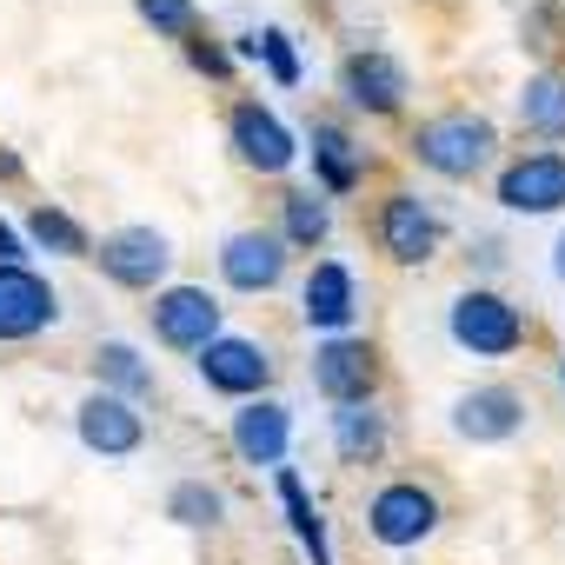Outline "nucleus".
I'll use <instances>...</instances> for the list:
<instances>
[{
    "instance_id": "3",
    "label": "nucleus",
    "mask_w": 565,
    "mask_h": 565,
    "mask_svg": "<svg viewBox=\"0 0 565 565\" xmlns=\"http://www.w3.org/2000/svg\"><path fill=\"white\" fill-rule=\"evenodd\" d=\"M167 266H173V246H167V233H153V226H120L114 239H100V273L107 279H120V287H160L167 279Z\"/></svg>"
},
{
    "instance_id": "20",
    "label": "nucleus",
    "mask_w": 565,
    "mask_h": 565,
    "mask_svg": "<svg viewBox=\"0 0 565 565\" xmlns=\"http://www.w3.org/2000/svg\"><path fill=\"white\" fill-rule=\"evenodd\" d=\"M333 439H340V459H373L386 446V419L373 406H340L333 413Z\"/></svg>"
},
{
    "instance_id": "9",
    "label": "nucleus",
    "mask_w": 565,
    "mask_h": 565,
    "mask_svg": "<svg viewBox=\"0 0 565 565\" xmlns=\"http://www.w3.org/2000/svg\"><path fill=\"white\" fill-rule=\"evenodd\" d=\"M380 239H386V253H393V259L419 266V259H433V253H439V213H433L419 193H393V200H386V213H380Z\"/></svg>"
},
{
    "instance_id": "16",
    "label": "nucleus",
    "mask_w": 565,
    "mask_h": 565,
    "mask_svg": "<svg viewBox=\"0 0 565 565\" xmlns=\"http://www.w3.org/2000/svg\"><path fill=\"white\" fill-rule=\"evenodd\" d=\"M233 147H239V160L259 167V173H287V167H294V134L279 127L266 107H233Z\"/></svg>"
},
{
    "instance_id": "14",
    "label": "nucleus",
    "mask_w": 565,
    "mask_h": 565,
    "mask_svg": "<svg viewBox=\"0 0 565 565\" xmlns=\"http://www.w3.org/2000/svg\"><path fill=\"white\" fill-rule=\"evenodd\" d=\"M340 81H347V100H353V107H366V114H393V107L406 100V67H399L393 54H380V47L353 54Z\"/></svg>"
},
{
    "instance_id": "27",
    "label": "nucleus",
    "mask_w": 565,
    "mask_h": 565,
    "mask_svg": "<svg viewBox=\"0 0 565 565\" xmlns=\"http://www.w3.org/2000/svg\"><path fill=\"white\" fill-rule=\"evenodd\" d=\"M140 21L160 34H186L193 28V0H140Z\"/></svg>"
},
{
    "instance_id": "5",
    "label": "nucleus",
    "mask_w": 565,
    "mask_h": 565,
    "mask_svg": "<svg viewBox=\"0 0 565 565\" xmlns=\"http://www.w3.org/2000/svg\"><path fill=\"white\" fill-rule=\"evenodd\" d=\"M61 300L41 273L28 266H0V340H34L41 327H54Z\"/></svg>"
},
{
    "instance_id": "2",
    "label": "nucleus",
    "mask_w": 565,
    "mask_h": 565,
    "mask_svg": "<svg viewBox=\"0 0 565 565\" xmlns=\"http://www.w3.org/2000/svg\"><path fill=\"white\" fill-rule=\"evenodd\" d=\"M446 327H452V340H459L466 353H479V360H505V353L525 340L519 307H505L499 294H459Z\"/></svg>"
},
{
    "instance_id": "15",
    "label": "nucleus",
    "mask_w": 565,
    "mask_h": 565,
    "mask_svg": "<svg viewBox=\"0 0 565 565\" xmlns=\"http://www.w3.org/2000/svg\"><path fill=\"white\" fill-rule=\"evenodd\" d=\"M287 439H294L287 406L253 399V406L233 413V446H239V459H253V466H279V459H287Z\"/></svg>"
},
{
    "instance_id": "26",
    "label": "nucleus",
    "mask_w": 565,
    "mask_h": 565,
    "mask_svg": "<svg viewBox=\"0 0 565 565\" xmlns=\"http://www.w3.org/2000/svg\"><path fill=\"white\" fill-rule=\"evenodd\" d=\"M167 512H173L180 525H213V519H220V492H213V486H200V479H186V486H173Z\"/></svg>"
},
{
    "instance_id": "13",
    "label": "nucleus",
    "mask_w": 565,
    "mask_h": 565,
    "mask_svg": "<svg viewBox=\"0 0 565 565\" xmlns=\"http://www.w3.org/2000/svg\"><path fill=\"white\" fill-rule=\"evenodd\" d=\"M220 273L233 279L239 294H273L279 273H287V253H279L273 233H233V239L220 246Z\"/></svg>"
},
{
    "instance_id": "17",
    "label": "nucleus",
    "mask_w": 565,
    "mask_h": 565,
    "mask_svg": "<svg viewBox=\"0 0 565 565\" xmlns=\"http://www.w3.org/2000/svg\"><path fill=\"white\" fill-rule=\"evenodd\" d=\"M347 320H353V273H347L340 259H327V266H313V279H307V327L340 333Z\"/></svg>"
},
{
    "instance_id": "23",
    "label": "nucleus",
    "mask_w": 565,
    "mask_h": 565,
    "mask_svg": "<svg viewBox=\"0 0 565 565\" xmlns=\"http://www.w3.org/2000/svg\"><path fill=\"white\" fill-rule=\"evenodd\" d=\"M94 366H100V380H114L120 393H147V386H153V373L140 366V353H134L127 340H107V347L94 353Z\"/></svg>"
},
{
    "instance_id": "8",
    "label": "nucleus",
    "mask_w": 565,
    "mask_h": 565,
    "mask_svg": "<svg viewBox=\"0 0 565 565\" xmlns=\"http://www.w3.org/2000/svg\"><path fill=\"white\" fill-rule=\"evenodd\" d=\"M499 200L512 213H558L565 206V153H525L499 173Z\"/></svg>"
},
{
    "instance_id": "7",
    "label": "nucleus",
    "mask_w": 565,
    "mask_h": 565,
    "mask_svg": "<svg viewBox=\"0 0 565 565\" xmlns=\"http://www.w3.org/2000/svg\"><path fill=\"white\" fill-rule=\"evenodd\" d=\"M366 525H373L380 545H399V552H406V545H419V539L439 525V499L419 492V486H386V492L373 499Z\"/></svg>"
},
{
    "instance_id": "19",
    "label": "nucleus",
    "mask_w": 565,
    "mask_h": 565,
    "mask_svg": "<svg viewBox=\"0 0 565 565\" xmlns=\"http://www.w3.org/2000/svg\"><path fill=\"white\" fill-rule=\"evenodd\" d=\"M279 505H287V519H294V532H300V545L313 552V565H333V552H327V525H320V512H313V499H307V486L279 466Z\"/></svg>"
},
{
    "instance_id": "28",
    "label": "nucleus",
    "mask_w": 565,
    "mask_h": 565,
    "mask_svg": "<svg viewBox=\"0 0 565 565\" xmlns=\"http://www.w3.org/2000/svg\"><path fill=\"white\" fill-rule=\"evenodd\" d=\"M0 266H21V233L0 220Z\"/></svg>"
},
{
    "instance_id": "24",
    "label": "nucleus",
    "mask_w": 565,
    "mask_h": 565,
    "mask_svg": "<svg viewBox=\"0 0 565 565\" xmlns=\"http://www.w3.org/2000/svg\"><path fill=\"white\" fill-rule=\"evenodd\" d=\"M239 54H259V61L273 67V81H279V87H294V81H300V54H294V41L279 34V28L246 34V41H239Z\"/></svg>"
},
{
    "instance_id": "18",
    "label": "nucleus",
    "mask_w": 565,
    "mask_h": 565,
    "mask_svg": "<svg viewBox=\"0 0 565 565\" xmlns=\"http://www.w3.org/2000/svg\"><path fill=\"white\" fill-rule=\"evenodd\" d=\"M519 120H525L532 134L565 140V74H539V81H525V87H519Z\"/></svg>"
},
{
    "instance_id": "6",
    "label": "nucleus",
    "mask_w": 565,
    "mask_h": 565,
    "mask_svg": "<svg viewBox=\"0 0 565 565\" xmlns=\"http://www.w3.org/2000/svg\"><path fill=\"white\" fill-rule=\"evenodd\" d=\"M81 446L87 452H100V459H127V452H140V439H147V426H140V413L120 399V393H94V399H81Z\"/></svg>"
},
{
    "instance_id": "21",
    "label": "nucleus",
    "mask_w": 565,
    "mask_h": 565,
    "mask_svg": "<svg viewBox=\"0 0 565 565\" xmlns=\"http://www.w3.org/2000/svg\"><path fill=\"white\" fill-rule=\"evenodd\" d=\"M313 160H320V180H327L333 193H347V186L360 180V153H353V140H347L340 127H313Z\"/></svg>"
},
{
    "instance_id": "29",
    "label": "nucleus",
    "mask_w": 565,
    "mask_h": 565,
    "mask_svg": "<svg viewBox=\"0 0 565 565\" xmlns=\"http://www.w3.org/2000/svg\"><path fill=\"white\" fill-rule=\"evenodd\" d=\"M193 61H200L206 74H226V54H220V47H193Z\"/></svg>"
},
{
    "instance_id": "25",
    "label": "nucleus",
    "mask_w": 565,
    "mask_h": 565,
    "mask_svg": "<svg viewBox=\"0 0 565 565\" xmlns=\"http://www.w3.org/2000/svg\"><path fill=\"white\" fill-rule=\"evenodd\" d=\"M287 239H294V246H320V239H327V200L294 193V200H287Z\"/></svg>"
},
{
    "instance_id": "22",
    "label": "nucleus",
    "mask_w": 565,
    "mask_h": 565,
    "mask_svg": "<svg viewBox=\"0 0 565 565\" xmlns=\"http://www.w3.org/2000/svg\"><path fill=\"white\" fill-rule=\"evenodd\" d=\"M28 233H34V246H47V253H67V259H81V253H87V233H81L61 206H34Z\"/></svg>"
},
{
    "instance_id": "10",
    "label": "nucleus",
    "mask_w": 565,
    "mask_h": 565,
    "mask_svg": "<svg viewBox=\"0 0 565 565\" xmlns=\"http://www.w3.org/2000/svg\"><path fill=\"white\" fill-rule=\"evenodd\" d=\"M200 380H206L213 393H259V386L273 380V360H266V347H253V340H206V347H200Z\"/></svg>"
},
{
    "instance_id": "1",
    "label": "nucleus",
    "mask_w": 565,
    "mask_h": 565,
    "mask_svg": "<svg viewBox=\"0 0 565 565\" xmlns=\"http://www.w3.org/2000/svg\"><path fill=\"white\" fill-rule=\"evenodd\" d=\"M492 147H499V134H492L486 114H439V120H426L413 134V153L446 180H472L492 160Z\"/></svg>"
},
{
    "instance_id": "30",
    "label": "nucleus",
    "mask_w": 565,
    "mask_h": 565,
    "mask_svg": "<svg viewBox=\"0 0 565 565\" xmlns=\"http://www.w3.org/2000/svg\"><path fill=\"white\" fill-rule=\"evenodd\" d=\"M552 266H558V279H565V239H558V259H552Z\"/></svg>"
},
{
    "instance_id": "4",
    "label": "nucleus",
    "mask_w": 565,
    "mask_h": 565,
    "mask_svg": "<svg viewBox=\"0 0 565 565\" xmlns=\"http://www.w3.org/2000/svg\"><path fill=\"white\" fill-rule=\"evenodd\" d=\"M153 333L180 353H200L206 340H220V300L206 287H167L153 300Z\"/></svg>"
},
{
    "instance_id": "11",
    "label": "nucleus",
    "mask_w": 565,
    "mask_h": 565,
    "mask_svg": "<svg viewBox=\"0 0 565 565\" xmlns=\"http://www.w3.org/2000/svg\"><path fill=\"white\" fill-rule=\"evenodd\" d=\"M313 386L333 406H366V393H373V353L360 340H327L313 353Z\"/></svg>"
},
{
    "instance_id": "12",
    "label": "nucleus",
    "mask_w": 565,
    "mask_h": 565,
    "mask_svg": "<svg viewBox=\"0 0 565 565\" xmlns=\"http://www.w3.org/2000/svg\"><path fill=\"white\" fill-rule=\"evenodd\" d=\"M519 419H525V406H519V393H505V386H479V393H466V399L452 406V433L472 439V446H499V439H512Z\"/></svg>"
}]
</instances>
